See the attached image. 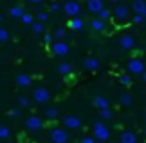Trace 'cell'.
Returning a JSON list of instances; mask_svg holds the SVG:
<instances>
[{
	"instance_id": "cell-5",
	"label": "cell",
	"mask_w": 146,
	"mask_h": 143,
	"mask_svg": "<svg viewBox=\"0 0 146 143\" xmlns=\"http://www.w3.org/2000/svg\"><path fill=\"white\" fill-rule=\"evenodd\" d=\"M63 10H64V13L68 14V16H71V17H76L77 14L80 13V5L77 3V2H74V0H68L66 3H64V7H63Z\"/></svg>"
},
{
	"instance_id": "cell-23",
	"label": "cell",
	"mask_w": 146,
	"mask_h": 143,
	"mask_svg": "<svg viewBox=\"0 0 146 143\" xmlns=\"http://www.w3.org/2000/svg\"><path fill=\"white\" fill-rule=\"evenodd\" d=\"M52 36H54L55 39H63L64 36H66V30L64 29H57L54 33H52Z\"/></svg>"
},
{
	"instance_id": "cell-24",
	"label": "cell",
	"mask_w": 146,
	"mask_h": 143,
	"mask_svg": "<svg viewBox=\"0 0 146 143\" xmlns=\"http://www.w3.org/2000/svg\"><path fill=\"white\" fill-rule=\"evenodd\" d=\"M32 30L35 33H42L44 32V25H42V22H39V21L38 22H33L32 24Z\"/></svg>"
},
{
	"instance_id": "cell-32",
	"label": "cell",
	"mask_w": 146,
	"mask_h": 143,
	"mask_svg": "<svg viewBox=\"0 0 146 143\" xmlns=\"http://www.w3.org/2000/svg\"><path fill=\"white\" fill-rule=\"evenodd\" d=\"M132 21H133V24H141V22H145V16L143 14H135Z\"/></svg>"
},
{
	"instance_id": "cell-1",
	"label": "cell",
	"mask_w": 146,
	"mask_h": 143,
	"mask_svg": "<svg viewBox=\"0 0 146 143\" xmlns=\"http://www.w3.org/2000/svg\"><path fill=\"white\" fill-rule=\"evenodd\" d=\"M93 135H94L99 142H105V140L110 137V132H108V127L105 126L102 121H96L94 126H93Z\"/></svg>"
},
{
	"instance_id": "cell-40",
	"label": "cell",
	"mask_w": 146,
	"mask_h": 143,
	"mask_svg": "<svg viewBox=\"0 0 146 143\" xmlns=\"http://www.w3.org/2000/svg\"><path fill=\"white\" fill-rule=\"evenodd\" d=\"M108 2H111V3H116V2H119V0H108Z\"/></svg>"
},
{
	"instance_id": "cell-35",
	"label": "cell",
	"mask_w": 146,
	"mask_h": 143,
	"mask_svg": "<svg viewBox=\"0 0 146 143\" xmlns=\"http://www.w3.org/2000/svg\"><path fill=\"white\" fill-rule=\"evenodd\" d=\"M52 39H54V36H52V35H46V36H44V43H46V44L52 43Z\"/></svg>"
},
{
	"instance_id": "cell-4",
	"label": "cell",
	"mask_w": 146,
	"mask_h": 143,
	"mask_svg": "<svg viewBox=\"0 0 146 143\" xmlns=\"http://www.w3.org/2000/svg\"><path fill=\"white\" fill-rule=\"evenodd\" d=\"M50 140L54 143H66L69 140V135L64 129H54L50 132Z\"/></svg>"
},
{
	"instance_id": "cell-28",
	"label": "cell",
	"mask_w": 146,
	"mask_h": 143,
	"mask_svg": "<svg viewBox=\"0 0 146 143\" xmlns=\"http://www.w3.org/2000/svg\"><path fill=\"white\" fill-rule=\"evenodd\" d=\"M119 82L123 83V85H130V83H132V77H130L129 74H123V76L119 77Z\"/></svg>"
},
{
	"instance_id": "cell-46",
	"label": "cell",
	"mask_w": 146,
	"mask_h": 143,
	"mask_svg": "<svg viewBox=\"0 0 146 143\" xmlns=\"http://www.w3.org/2000/svg\"><path fill=\"white\" fill-rule=\"evenodd\" d=\"M145 134H146V129H145Z\"/></svg>"
},
{
	"instance_id": "cell-25",
	"label": "cell",
	"mask_w": 146,
	"mask_h": 143,
	"mask_svg": "<svg viewBox=\"0 0 146 143\" xmlns=\"http://www.w3.org/2000/svg\"><path fill=\"white\" fill-rule=\"evenodd\" d=\"M111 110H108V108H101L99 110V116L102 118V120H108V118H111Z\"/></svg>"
},
{
	"instance_id": "cell-36",
	"label": "cell",
	"mask_w": 146,
	"mask_h": 143,
	"mask_svg": "<svg viewBox=\"0 0 146 143\" xmlns=\"http://www.w3.org/2000/svg\"><path fill=\"white\" fill-rule=\"evenodd\" d=\"M50 10L52 11H58V10H60V5H58V3H52L50 5Z\"/></svg>"
},
{
	"instance_id": "cell-34",
	"label": "cell",
	"mask_w": 146,
	"mask_h": 143,
	"mask_svg": "<svg viewBox=\"0 0 146 143\" xmlns=\"http://www.w3.org/2000/svg\"><path fill=\"white\" fill-rule=\"evenodd\" d=\"M80 143H96V142H94V138H93V137H83Z\"/></svg>"
},
{
	"instance_id": "cell-12",
	"label": "cell",
	"mask_w": 146,
	"mask_h": 143,
	"mask_svg": "<svg viewBox=\"0 0 146 143\" xmlns=\"http://www.w3.org/2000/svg\"><path fill=\"white\" fill-rule=\"evenodd\" d=\"M16 83H17L19 86L27 88V86L32 85V77L27 76V74H24V72H21V74H17V76H16Z\"/></svg>"
},
{
	"instance_id": "cell-16",
	"label": "cell",
	"mask_w": 146,
	"mask_h": 143,
	"mask_svg": "<svg viewBox=\"0 0 146 143\" xmlns=\"http://www.w3.org/2000/svg\"><path fill=\"white\" fill-rule=\"evenodd\" d=\"M132 10L135 11L137 14H143L146 11V3L143 0H133L132 2Z\"/></svg>"
},
{
	"instance_id": "cell-9",
	"label": "cell",
	"mask_w": 146,
	"mask_h": 143,
	"mask_svg": "<svg viewBox=\"0 0 146 143\" xmlns=\"http://www.w3.org/2000/svg\"><path fill=\"white\" fill-rule=\"evenodd\" d=\"M119 46H121V49H124V51H130V49L135 47V39H133L130 35H123L119 38Z\"/></svg>"
},
{
	"instance_id": "cell-19",
	"label": "cell",
	"mask_w": 146,
	"mask_h": 143,
	"mask_svg": "<svg viewBox=\"0 0 146 143\" xmlns=\"http://www.w3.org/2000/svg\"><path fill=\"white\" fill-rule=\"evenodd\" d=\"M83 27V21L80 17H72L69 21V29L71 30H80Z\"/></svg>"
},
{
	"instance_id": "cell-42",
	"label": "cell",
	"mask_w": 146,
	"mask_h": 143,
	"mask_svg": "<svg viewBox=\"0 0 146 143\" xmlns=\"http://www.w3.org/2000/svg\"><path fill=\"white\" fill-rule=\"evenodd\" d=\"M96 143H105V142H96Z\"/></svg>"
},
{
	"instance_id": "cell-44",
	"label": "cell",
	"mask_w": 146,
	"mask_h": 143,
	"mask_svg": "<svg viewBox=\"0 0 146 143\" xmlns=\"http://www.w3.org/2000/svg\"><path fill=\"white\" fill-rule=\"evenodd\" d=\"M145 121H146V113H145Z\"/></svg>"
},
{
	"instance_id": "cell-45",
	"label": "cell",
	"mask_w": 146,
	"mask_h": 143,
	"mask_svg": "<svg viewBox=\"0 0 146 143\" xmlns=\"http://www.w3.org/2000/svg\"><path fill=\"white\" fill-rule=\"evenodd\" d=\"M0 63H2V58H0Z\"/></svg>"
},
{
	"instance_id": "cell-10",
	"label": "cell",
	"mask_w": 146,
	"mask_h": 143,
	"mask_svg": "<svg viewBox=\"0 0 146 143\" xmlns=\"http://www.w3.org/2000/svg\"><path fill=\"white\" fill-rule=\"evenodd\" d=\"M86 8H88V11H91V13H98L101 10H104V2L102 0H88L86 2Z\"/></svg>"
},
{
	"instance_id": "cell-29",
	"label": "cell",
	"mask_w": 146,
	"mask_h": 143,
	"mask_svg": "<svg viewBox=\"0 0 146 143\" xmlns=\"http://www.w3.org/2000/svg\"><path fill=\"white\" fill-rule=\"evenodd\" d=\"M10 38V33H8L7 29H0V43H5Z\"/></svg>"
},
{
	"instance_id": "cell-6",
	"label": "cell",
	"mask_w": 146,
	"mask_h": 143,
	"mask_svg": "<svg viewBox=\"0 0 146 143\" xmlns=\"http://www.w3.org/2000/svg\"><path fill=\"white\" fill-rule=\"evenodd\" d=\"M52 52H54L55 55H58V57H63V55H66L68 52H69V46L66 44L64 41H55L52 43Z\"/></svg>"
},
{
	"instance_id": "cell-27",
	"label": "cell",
	"mask_w": 146,
	"mask_h": 143,
	"mask_svg": "<svg viewBox=\"0 0 146 143\" xmlns=\"http://www.w3.org/2000/svg\"><path fill=\"white\" fill-rule=\"evenodd\" d=\"M11 135V130L5 126H0V138H8Z\"/></svg>"
},
{
	"instance_id": "cell-17",
	"label": "cell",
	"mask_w": 146,
	"mask_h": 143,
	"mask_svg": "<svg viewBox=\"0 0 146 143\" xmlns=\"http://www.w3.org/2000/svg\"><path fill=\"white\" fill-rule=\"evenodd\" d=\"M93 105L98 107L99 110H101V108H108V101L104 96H96V98L93 99Z\"/></svg>"
},
{
	"instance_id": "cell-43",
	"label": "cell",
	"mask_w": 146,
	"mask_h": 143,
	"mask_svg": "<svg viewBox=\"0 0 146 143\" xmlns=\"http://www.w3.org/2000/svg\"><path fill=\"white\" fill-rule=\"evenodd\" d=\"M0 24H2V16H0Z\"/></svg>"
},
{
	"instance_id": "cell-13",
	"label": "cell",
	"mask_w": 146,
	"mask_h": 143,
	"mask_svg": "<svg viewBox=\"0 0 146 143\" xmlns=\"http://www.w3.org/2000/svg\"><path fill=\"white\" fill-rule=\"evenodd\" d=\"M83 66H85L88 71H96L99 66H101V63H99L98 58L88 57V58H85V60H83Z\"/></svg>"
},
{
	"instance_id": "cell-38",
	"label": "cell",
	"mask_w": 146,
	"mask_h": 143,
	"mask_svg": "<svg viewBox=\"0 0 146 143\" xmlns=\"http://www.w3.org/2000/svg\"><path fill=\"white\" fill-rule=\"evenodd\" d=\"M29 2H30V3H41V2H42V0H29Z\"/></svg>"
},
{
	"instance_id": "cell-14",
	"label": "cell",
	"mask_w": 146,
	"mask_h": 143,
	"mask_svg": "<svg viewBox=\"0 0 146 143\" xmlns=\"http://www.w3.org/2000/svg\"><path fill=\"white\" fill-rule=\"evenodd\" d=\"M119 140L121 143H137V135L130 130H124V132H121Z\"/></svg>"
},
{
	"instance_id": "cell-31",
	"label": "cell",
	"mask_w": 146,
	"mask_h": 143,
	"mask_svg": "<svg viewBox=\"0 0 146 143\" xmlns=\"http://www.w3.org/2000/svg\"><path fill=\"white\" fill-rule=\"evenodd\" d=\"M47 19H49V14L46 13V11H39L38 13V21L39 22H46Z\"/></svg>"
},
{
	"instance_id": "cell-15",
	"label": "cell",
	"mask_w": 146,
	"mask_h": 143,
	"mask_svg": "<svg viewBox=\"0 0 146 143\" xmlns=\"http://www.w3.org/2000/svg\"><path fill=\"white\" fill-rule=\"evenodd\" d=\"M90 27H91L94 32H102V30L105 29V21L101 19V17H98V19H93L91 22H90Z\"/></svg>"
},
{
	"instance_id": "cell-20",
	"label": "cell",
	"mask_w": 146,
	"mask_h": 143,
	"mask_svg": "<svg viewBox=\"0 0 146 143\" xmlns=\"http://www.w3.org/2000/svg\"><path fill=\"white\" fill-rule=\"evenodd\" d=\"M119 102H121V105H124V107H129V105L133 102L132 94H129V93H123V94L119 96Z\"/></svg>"
},
{
	"instance_id": "cell-8",
	"label": "cell",
	"mask_w": 146,
	"mask_h": 143,
	"mask_svg": "<svg viewBox=\"0 0 146 143\" xmlns=\"http://www.w3.org/2000/svg\"><path fill=\"white\" fill-rule=\"evenodd\" d=\"M63 124H64L66 129H79L80 124H82V121H80L77 116H74V115H69V116H64Z\"/></svg>"
},
{
	"instance_id": "cell-41",
	"label": "cell",
	"mask_w": 146,
	"mask_h": 143,
	"mask_svg": "<svg viewBox=\"0 0 146 143\" xmlns=\"http://www.w3.org/2000/svg\"><path fill=\"white\" fill-rule=\"evenodd\" d=\"M143 16H145V17H146V11H145V13H143Z\"/></svg>"
},
{
	"instance_id": "cell-37",
	"label": "cell",
	"mask_w": 146,
	"mask_h": 143,
	"mask_svg": "<svg viewBox=\"0 0 146 143\" xmlns=\"http://www.w3.org/2000/svg\"><path fill=\"white\" fill-rule=\"evenodd\" d=\"M10 115L11 116H17V115H19V110H17V108H13V110L10 112Z\"/></svg>"
},
{
	"instance_id": "cell-22",
	"label": "cell",
	"mask_w": 146,
	"mask_h": 143,
	"mask_svg": "<svg viewBox=\"0 0 146 143\" xmlns=\"http://www.w3.org/2000/svg\"><path fill=\"white\" fill-rule=\"evenodd\" d=\"M10 14L13 17H22V14H24V10L21 7H13V8H10Z\"/></svg>"
},
{
	"instance_id": "cell-3",
	"label": "cell",
	"mask_w": 146,
	"mask_h": 143,
	"mask_svg": "<svg viewBox=\"0 0 146 143\" xmlns=\"http://www.w3.org/2000/svg\"><path fill=\"white\" fill-rule=\"evenodd\" d=\"M33 99H35L38 104H44V102H47L49 99H50V93H49V90L42 88V86H39V88H36L35 91H33Z\"/></svg>"
},
{
	"instance_id": "cell-7",
	"label": "cell",
	"mask_w": 146,
	"mask_h": 143,
	"mask_svg": "<svg viewBox=\"0 0 146 143\" xmlns=\"http://www.w3.org/2000/svg\"><path fill=\"white\" fill-rule=\"evenodd\" d=\"M25 127L29 130H39L42 127V121L39 116H29L25 120Z\"/></svg>"
},
{
	"instance_id": "cell-11",
	"label": "cell",
	"mask_w": 146,
	"mask_h": 143,
	"mask_svg": "<svg viewBox=\"0 0 146 143\" xmlns=\"http://www.w3.org/2000/svg\"><path fill=\"white\" fill-rule=\"evenodd\" d=\"M127 14H129V8L126 5H116V8L113 10V16L116 19H126Z\"/></svg>"
},
{
	"instance_id": "cell-18",
	"label": "cell",
	"mask_w": 146,
	"mask_h": 143,
	"mask_svg": "<svg viewBox=\"0 0 146 143\" xmlns=\"http://www.w3.org/2000/svg\"><path fill=\"white\" fill-rule=\"evenodd\" d=\"M71 71H72V66H71L68 61H63V63L58 65V72H60L61 76H68Z\"/></svg>"
},
{
	"instance_id": "cell-30",
	"label": "cell",
	"mask_w": 146,
	"mask_h": 143,
	"mask_svg": "<svg viewBox=\"0 0 146 143\" xmlns=\"http://www.w3.org/2000/svg\"><path fill=\"white\" fill-rule=\"evenodd\" d=\"M110 16H111V13L108 10H105V8L99 11V17H101V19H104V21H108V19H110Z\"/></svg>"
},
{
	"instance_id": "cell-26",
	"label": "cell",
	"mask_w": 146,
	"mask_h": 143,
	"mask_svg": "<svg viewBox=\"0 0 146 143\" xmlns=\"http://www.w3.org/2000/svg\"><path fill=\"white\" fill-rule=\"evenodd\" d=\"M21 21H22V24H25V25H32V24H33V16H32V14L24 13L22 17H21Z\"/></svg>"
},
{
	"instance_id": "cell-21",
	"label": "cell",
	"mask_w": 146,
	"mask_h": 143,
	"mask_svg": "<svg viewBox=\"0 0 146 143\" xmlns=\"http://www.w3.org/2000/svg\"><path fill=\"white\" fill-rule=\"evenodd\" d=\"M44 113H46V118H49V120H55V118L58 116V113H60V112H58L57 107H49Z\"/></svg>"
},
{
	"instance_id": "cell-39",
	"label": "cell",
	"mask_w": 146,
	"mask_h": 143,
	"mask_svg": "<svg viewBox=\"0 0 146 143\" xmlns=\"http://www.w3.org/2000/svg\"><path fill=\"white\" fill-rule=\"evenodd\" d=\"M141 79H143V82L146 83V71H145V72H143V74H141Z\"/></svg>"
},
{
	"instance_id": "cell-2",
	"label": "cell",
	"mask_w": 146,
	"mask_h": 143,
	"mask_svg": "<svg viewBox=\"0 0 146 143\" xmlns=\"http://www.w3.org/2000/svg\"><path fill=\"white\" fill-rule=\"evenodd\" d=\"M127 71L130 74H135V76L137 74H143L145 72V65L138 58H130L129 63H127Z\"/></svg>"
},
{
	"instance_id": "cell-33",
	"label": "cell",
	"mask_w": 146,
	"mask_h": 143,
	"mask_svg": "<svg viewBox=\"0 0 146 143\" xmlns=\"http://www.w3.org/2000/svg\"><path fill=\"white\" fill-rule=\"evenodd\" d=\"M29 98L27 96H21L19 98V105H22V107H29Z\"/></svg>"
}]
</instances>
